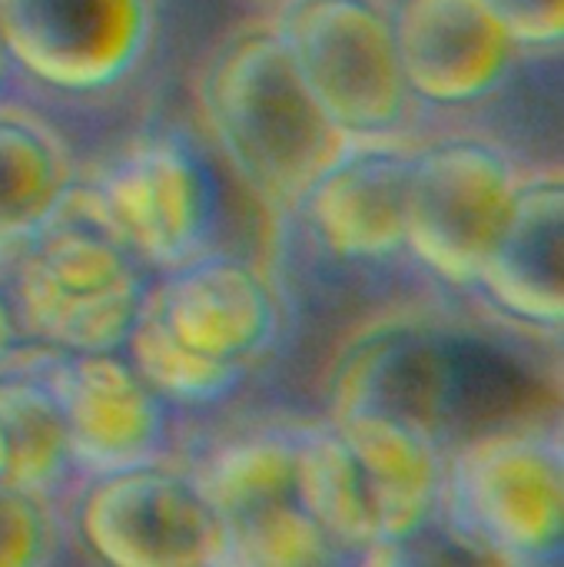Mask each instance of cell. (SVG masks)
Here are the masks:
<instances>
[{
  "label": "cell",
  "instance_id": "6da1fadb",
  "mask_svg": "<svg viewBox=\"0 0 564 567\" xmlns=\"http://www.w3.org/2000/svg\"><path fill=\"white\" fill-rule=\"evenodd\" d=\"M199 110L229 169L273 213H296L349 136L326 116L276 27L229 37L206 63Z\"/></svg>",
  "mask_w": 564,
  "mask_h": 567
},
{
  "label": "cell",
  "instance_id": "7a4b0ae2",
  "mask_svg": "<svg viewBox=\"0 0 564 567\" xmlns=\"http://www.w3.org/2000/svg\"><path fill=\"white\" fill-rule=\"evenodd\" d=\"M3 289L20 346L116 352L143 306L150 269L86 209L66 203L13 246Z\"/></svg>",
  "mask_w": 564,
  "mask_h": 567
},
{
  "label": "cell",
  "instance_id": "3957f363",
  "mask_svg": "<svg viewBox=\"0 0 564 567\" xmlns=\"http://www.w3.org/2000/svg\"><path fill=\"white\" fill-rule=\"evenodd\" d=\"M435 528L475 561L562 565L564 445L558 425H505L449 452Z\"/></svg>",
  "mask_w": 564,
  "mask_h": 567
},
{
  "label": "cell",
  "instance_id": "277c9868",
  "mask_svg": "<svg viewBox=\"0 0 564 567\" xmlns=\"http://www.w3.org/2000/svg\"><path fill=\"white\" fill-rule=\"evenodd\" d=\"M106 226L150 272H166L206 249L219 229V179L183 130L126 143L96 176L90 196H70Z\"/></svg>",
  "mask_w": 564,
  "mask_h": 567
},
{
  "label": "cell",
  "instance_id": "5b68a950",
  "mask_svg": "<svg viewBox=\"0 0 564 567\" xmlns=\"http://www.w3.org/2000/svg\"><path fill=\"white\" fill-rule=\"evenodd\" d=\"M525 173L485 136H442L412 150L406 189V252L435 279L475 289L499 246Z\"/></svg>",
  "mask_w": 564,
  "mask_h": 567
},
{
  "label": "cell",
  "instance_id": "8992f818",
  "mask_svg": "<svg viewBox=\"0 0 564 567\" xmlns=\"http://www.w3.org/2000/svg\"><path fill=\"white\" fill-rule=\"evenodd\" d=\"M276 33L299 76L349 136H396L412 113L392 7L379 0H286Z\"/></svg>",
  "mask_w": 564,
  "mask_h": 567
},
{
  "label": "cell",
  "instance_id": "52a82bcc",
  "mask_svg": "<svg viewBox=\"0 0 564 567\" xmlns=\"http://www.w3.org/2000/svg\"><path fill=\"white\" fill-rule=\"evenodd\" d=\"M156 40L160 0H0L7 66L70 100L123 90Z\"/></svg>",
  "mask_w": 564,
  "mask_h": 567
},
{
  "label": "cell",
  "instance_id": "ba28073f",
  "mask_svg": "<svg viewBox=\"0 0 564 567\" xmlns=\"http://www.w3.org/2000/svg\"><path fill=\"white\" fill-rule=\"evenodd\" d=\"M73 515L80 542L103 565H226L223 525L196 472L166 458L86 478Z\"/></svg>",
  "mask_w": 564,
  "mask_h": 567
},
{
  "label": "cell",
  "instance_id": "9c48e42d",
  "mask_svg": "<svg viewBox=\"0 0 564 567\" xmlns=\"http://www.w3.org/2000/svg\"><path fill=\"white\" fill-rule=\"evenodd\" d=\"M196 478L223 525V567L336 565L332 548L296 498L293 429L219 445L196 468Z\"/></svg>",
  "mask_w": 564,
  "mask_h": 567
},
{
  "label": "cell",
  "instance_id": "30bf717a",
  "mask_svg": "<svg viewBox=\"0 0 564 567\" xmlns=\"http://www.w3.org/2000/svg\"><path fill=\"white\" fill-rule=\"evenodd\" d=\"M50 385L70 442L73 475L96 478L170 452L173 405L116 352H47L27 359Z\"/></svg>",
  "mask_w": 564,
  "mask_h": 567
},
{
  "label": "cell",
  "instance_id": "8fae6325",
  "mask_svg": "<svg viewBox=\"0 0 564 567\" xmlns=\"http://www.w3.org/2000/svg\"><path fill=\"white\" fill-rule=\"evenodd\" d=\"M143 309L180 346L243 379L283 339V306L273 282L249 259L219 249L156 272Z\"/></svg>",
  "mask_w": 564,
  "mask_h": 567
},
{
  "label": "cell",
  "instance_id": "7c38bea8",
  "mask_svg": "<svg viewBox=\"0 0 564 567\" xmlns=\"http://www.w3.org/2000/svg\"><path fill=\"white\" fill-rule=\"evenodd\" d=\"M392 30L412 100L432 106L492 100L522 56L515 33L485 0H399Z\"/></svg>",
  "mask_w": 564,
  "mask_h": 567
},
{
  "label": "cell",
  "instance_id": "4fadbf2b",
  "mask_svg": "<svg viewBox=\"0 0 564 567\" xmlns=\"http://www.w3.org/2000/svg\"><path fill=\"white\" fill-rule=\"evenodd\" d=\"M412 150L392 136L349 140L312 179L299 209L319 246L342 262H389L406 252Z\"/></svg>",
  "mask_w": 564,
  "mask_h": 567
},
{
  "label": "cell",
  "instance_id": "5bb4252c",
  "mask_svg": "<svg viewBox=\"0 0 564 567\" xmlns=\"http://www.w3.org/2000/svg\"><path fill=\"white\" fill-rule=\"evenodd\" d=\"M359 468L379 548L369 558L396 561V555L409 545H419L439 525L442 485H445V458L449 449L435 435L386 412H346L329 419Z\"/></svg>",
  "mask_w": 564,
  "mask_h": 567
},
{
  "label": "cell",
  "instance_id": "9a60e30c",
  "mask_svg": "<svg viewBox=\"0 0 564 567\" xmlns=\"http://www.w3.org/2000/svg\"><path fill=\"white\" fill-rule=\"evenodd\" d=\"M455 355L439 336L422 329L379 332L342 362L329 419L369 409L445 442L465 385V369Z\"/></svg>",
  "mask_w": 564,
  "mask_h": 567
},
{
  "label": "cell",
  "instance_id": "2e32d148",
  "mask_svg": "<svg viewBox=\"0 0 564 567\" xmlns=\"http://www.w3.org/2000/svg\"><path fill=\"white\" fill-rule=\"evenodd\" d=\"M475 289L512 322L558 332L564 319L562 173L525 176L519 206L482 266Z\"/></svg>",
  "mask_w": 564,
  "mask_h": 567
},
{
  "label": "cell",
  "instance_id": "e0dca14e",
  "mask_svg": "<svg viewBox=\"0 0 564 567\" xmlns=\"http://www.w3.org/2000/svg\"><path fill=\"white\" fill-rule=\"evenodd\" d=\"M76 189V159L60 130L20 103H0V249L47 226Z\"/></svg>",
  "mask_w": 564,
  "mask_h": 567
},
{
  "label": "cell",
  "instance_id": "ac0fdd59",
  "mask_svg": "<svg viewBox=\"0 0 564 567\" xmlns=\"http://www.w3.org/2000/svg\"><path fill=\"white\" fill-rule=\"evenodd\" d=\"M296 498L336 561H366L379 548L376 518L356 458L332 422L293 429Z\"/></svg>",
  "mask_w": 564,
  "mask_h": 567
},
{
  "label": "cell",
  "instance_id": "d6986e66",
  "mask_svg": "<svg viewBox=\"0 0 564 567\" xmlns=\"http://www.w3.org/2000/svg\"><path fill=\"white\" fill-rule=\"evenodd\" d=\"M70 475L63 412L50 385L17 349L0 369V485L57 498Z\"/></svg>",
  "mask_w": 564,
  "mask_h": 567
},
{
  "label": "cell",
  "instance_id": "ffe728a7",
  "mask_svg": "<svg viewBox=\"0 0 564 567\" xmlns=\"http://www.w3.org/2000/svg\"><path fill=\"white\" fill-rule=\"evenodd\" d=\"M133 369L176 409H209L226 399H233L243 389V375L229 372L223 365H213L180 346L143 306L136 312V322L120 349Z\"/></svg>",
  "mask_w": 564,
  "mask_h": 567
},
{
  "label": "cell",
  "instance_id": "44dd1931",
  "mask_svg": "<svg viewBox=\"0 0 564 567\" xmlns=\"http://www.w3.org/2000/svg\"><path fill=\"white\" fill-rule=\"evenodd\" d=\"M57 548L53 498L0 485V567L47 565L57 558Z\"/></svg>",
  "mask_w": 564,
  "mask_h": 567
},
{
  "label": "cell",
  "instance_id": "7402d4cb",
  "mask_svg": "<svg viewBox=\"0 0 564 567\" xmlns=\"http://www.w3.org/2000/svg\"><path fill=\"white\" fill-rule=\"evenodd\" d=\"M515 33L522 50H558L564 37V0H485Z\"/></svg>",
  "mask_w": 564,
  "mask_h": 567
},
{
  "label": "cell",
  "instance_id": "603a6c76",
  "mask_svg": "<svg viewBox=\"0 0 564 567\" xmlns=\"http://www.w3.org/2000/svg\"><path fill=\"white\" fill-rule=\"evenodd\" d=\"M17 349H20V336H17V326H13V312H10V302H7L3 279H0V369L7 365V359Z\"/></svg>",
  "mask_w": 564,
  "mask_h": 567
},
{
  "label": "cell",
  "instance_id": "cb8c5ba5",
  "mask_svg": "<svg viewBox=\"0 0 564 567\" xmlns=\"http://www.w3.org/2000/svg\"><path fill=\"white\" fill-rule=\"evenodd\" d=\"M3 70H7V56H3V47H0V76H3Z\"/></svg>",
  "mask_w": 564,
  "mask_h": 567
}]
</instances>
